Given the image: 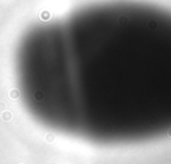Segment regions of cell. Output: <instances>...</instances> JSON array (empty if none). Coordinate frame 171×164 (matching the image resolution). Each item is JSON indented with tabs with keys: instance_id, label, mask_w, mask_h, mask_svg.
Returning <instances> with one entry per match:
<instances>
[{
	"instance_id": "1",
	"label": "cell",
	"mask_w": 171,
	"mask_h": 164,
	"mask_svg": "<svg viewBox=\"0 0 171 164\" xmlns=\"http://www.w3.org/2000/svg\"><path fill=\"white\" fill-rule=\"evenodd\" d=\"M27 112L58 134L103 146L171 136V11L108 0L31 27L15 55Z\"/></svg>"
}]
</instances>
